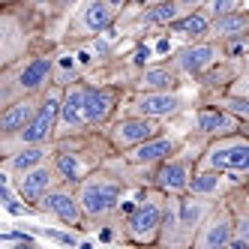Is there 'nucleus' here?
I'll return each mask as SVG.
<instances>
[{
  "instance_id": "nucleus-16",
  "label": "nucleus",
  "mask_w": 249,
  "mask_h": 249,
  "mask_svg": "<svg viewBox=\"0 0 249 249\" xmlns=\"http://www.w3.org/2000/svg\"><path fill=\"white\" fill-rule=\"evenodd\" d=\"M6 180L15 186V195H18L24 204H30L33 210H36V204L45 198L51 189L63 183L60 174H57V168H54V162H42V165L30 168V171H24V174L6 177Z\"/></svg>"
},
{
  "instance_id": "nucleus-30",
  "label": "nucleus",
  "mask_w": 249,
  "mask_h": 249,
  "mask_svg": "<svg viewBox=\"0 0 249 249\" xmlns=\"http://www.w3.org/2000/svg\"><path fill=\"white\" fill-rule=\"evenodd\" d=\"M177 3L183 6V12H192V9H201L207 0H177Z\"/></svg>"
},
{
  "instance_id": "nucleus-6",
  "label": "nucleus",
  "mask_w": 249,
  "mask_h": 249,
  "mask_svg": "<svg viewBox=\"0 0 249 249\" xmlns=\"http://www.w3.org/2000/svg\"><path fill=\"white\" fill-rule=\"evenodd\" d=\"M120 12L108 0H78V6L69 12L66 30H63V45H81L105 36L111 27H117Z\"/></svg>"
},
{
  "instance_id": "nucleus-11",
  "label": "nucleus",
  "mask_w": 249,
  "mask_h": 249,
  "mask_svg": "<svg viewBox=\"0 0 249 249\" xmlns=\"http://www.w3.org/2000/svg\"><path fill=\"white\" fill-rule=\"evenodd\" d=\"M186 120L192 126V135H198L201 141H213V138H222V135L243 129V120L237 114H231L219 102H207V99L195 102L186 111Z\"/></svg>"
},
{
  "instance_id": "nucleus-19",
  "label": "nucleus",
  "mask_w": 249,
  "mask_h": 249,
  "mask_svg": "<svg viewBox=\"0 0 249 249\" xmlns=\"http://www.w3.org/2000/svg\"><path fill=\"white\" fill-rule=\"evenodd\" d=\"M237 186H243V180L231 177L225 171H216V168H195V177L189 183V192L192 195H201V198H210V201H225Z\"/></svg>"
},
{
  "instance_id": "nucleus-7",
  "label": "nucleus",
  "mask_w": 249,
  "mask_h": 249,
  "mask_svg": "<svg viewBox=\"0 0 249 249\" xmlns=\"http://www.w3.org/2000/svg\"><path fill=\"white\" fill-rule=\"evenodd\" d=\"M204 144L207 141H201L198 135H189V141L180 150L171 153L168 159H162V162L153 168V186L162 189L165 195H186L192 177H195V168H198Z\"/></svg>"
},
{
  "instance_id": "nucleus-1",
  "label": "nucleus",
  "mask_w": 249,
  "mask_h": 249,
  "mask_svg": "<svg viewBox=\"0 0 249 249\" xmlns=\"http://www.w3.org/2000/svg\"><path fill=\"white\" fill-rule=\"evenodd\" d=\"M78 189V198L84 207V216L90 222V228L99 225H111L120 219L123 207L132 198V192L141 186H132L123 174H117L108 165H99L96 171H90L84 180L75 186Z\"/></svg>"
},
{
  "instance_id": "nucleus-31",
  "label": "nucleus",
  "mask_w": 249,
  "mask_h": 249,
  "mask_svg": "<svg viewBox=\"0 0 249 249\" xmlns=\"http://www.w3.org/2000/svg\"><path fill=\"white\" fill-rule=\"evenodd\" d=\"M108 3H111V6H114L117 12H123V9H126V6L132 3V0H108Z\"/></svg>"
},
{
  "instance_id": "nucleus-12",
  "label": "nucleus",
  "mask_w": 249,
  "mask_h": 249,
  "mask_svg": "<svg viewBox=\"0 0 249 249\" xmlns=\"http://www.w3.org/2000/svg\"><path fill=\"white\" fill-rule=\"evenodd\" d=\"M168 126L165 120H153V117H144V114H129V111H120L108 126H105V135H108L111 147L114 150H129L141 141H147L153 135H159Z\"/></svg>"
},
{
  "instance_id": "nucleus-14",
  "label": "nucleus",
  "mask_w": 249,
  "mask_h": 249,
  "mask_svg": "<svg viewBox=\"0 0 249 249\" xmlns=\"http://www.w3.org/2000/svg\"><path fill=\"white\" fill-rule=\"evenodd\" d=\"M222 57H225L222 42H213V39H192V42H183L180 48L174 51V54H171V63L180 69L189 81H198L207 69L216 66Z\"/></svg>"
},
{
  "instance_id": "nucleus-37",
  "label": "nucleus",
  "mask_w": 249,
  "mask_h": 249,
  "mask_svg": "<svg viewBox=\"0 0 249 249\" xmlns=\"http://www.w3.org/2000/svg\"><path fill=\"white\" fill-rule=\"evenodd\" d=\"M243 9H246V12H249V0H246V6H243Z\"/></svg>"
},
{
  "instance_id": "nucleus-25",
  "label": "nucleus",
  "mask_w": 249,
  "mask_h": 249,
  "mask_svg": "<svg viewBox=\"0 0 249 249\" xmlns=\"http://www.w3.org/2000/svg\"><path fill=\"white\" fill-rule=\"evenodd\" d=\"M225 201L234 210V243H231V249H246L249 246V192L246 186H237Z\"/></svg>"
},
{
  "instance_id": "nucleus-27",
  "label": "nucleus",
  "mask_w": 249,
  "mask_h": 249,
  "mask_svg": "<svg viewBox=\"0 0 249 249\" xmlns=\"http://www.w3.org/2000/svg\"><path fill=\"white\" fill-rule=\"evenodd\" d=\"M156 246H168V249H183L186 246L183 228H180V213H177V195H168L165 219H162V231H159V243Z\"/></svg>"
},
{
  "instance_id": "nucleus-20",
  "label": "nucleus",
  "mask_w": 249,
  "mask_h": 249,
  "mask_svg": "<svg viewBox=\"0 0 249 249\" xmlns=\"http://www.w3.org/2000/svg\"><path fill=\"white\" fill-rule=\"evenodd\" d=\"M219 201H210V198H201V195H177V213H180V228H183V237H186V246H192L198 228L204 225V219L210 216V210L216 207Z\"/></svg>"
},
{
  "instance_id": "nucleus-2",
  "label": "nucleus",
  "mask_w": 249,
  "mask_h": 249,
  "mask_svg": "<svg viewBox=\"0 0 249 249\" xmlns=\"http://www.w3.org/2000/svg\"><path fill=\"white\" fill-rule=\"evenodd\" d=\"M57 48H36L21 60L0 69V108L21 96H39L54 84Z\"/></svg>"
},
{
  "instance_id": "nucleus-34",
  "label": "nucleus",
  "mask_w": 249,
  "mask_h": 249,
  "mask_svg": "<svg viewBox=\"0 0 249 249\" xmlns=\"http://www.w3.org/2000/svg\"><path fill=\"white\" fill-rule=\"evenodd\" d=\"M27 3H33V6H42V3H45V0H27Z\"/></svg>"
},
{
  "instance_id": "nucleus-21",
  "label": "nucleus",
  "mask_w": 249,
  "mask_h": 249,
  "mask_svg": "<svg viewBox=\"0 0 249 249\" xmlns=\"http://www.w3.org/2000/svg\"><path fill=\"white\" fill-rule=\"evenodd\" d=\"M54 150H57L54 141H51V144H24V147H18V150L9 153V156H0V171H3V177L24 174V171L36 168L42 162H51Z\"/></svg>"
},
{
  "instance_id": "nucleus-13",
  "label": "nucleus",
  "mask_w": 249,
  "mask_h": 249,
  "mask_svg": "<svg viewBox=\"0 0 249 249\" xmlns=\"http://www.w3.org/2000/svg\"><path fill=\"white\" fill-rule=\"evenodd\" d=\"M36 213H45V216L57 219L60 225H66L69 231H84L90 228V222H87L84 216V207H81V198H78V189L72 183H60L54 186L45 198L36 204Z\"/></svg>"
},
{
  "instance_id": "nucleus-28",
  "label": "nucleus",
  "mask_w": 249,
  "mask_h": 249,
  "mask_svg": "<svg viewBox=\"0 0 249 249\" xmlns=\"http://www.w3.org/2000/svg\"><path fill=\"white\" fill-rule=\"evenodd\" d=\"M246 6V0H207V3L201 6L210 18H219V15H228V12H237Z\"/></svg>"
},
{
  "instance_id": "nucleus-23",
  "label": "nucleus",
  "mask_w": 249,
  "mask_h": 249,
  "mask_svg": "<svg viewBox=\"0 0 249 249\" xmlns=\"http://www.w3.org/2000/svg\"><path fill=\"white\" fill-rule=\"evenodd\" d=\"M243 72V60H234V57H222L216 66H210L207 72L195 81L198 84V90H201V96L198 99H204V96H213V93H222V90H228L231 87V81H234L237 75Z\"/></svg>"
},
{
  "instance_id": "nucleus-26",
  "label": "nucleus",
  "mask_w": 249,
  "mask_h": 249,
  "mask_svg": "<svg viewBox=\"0 0 249 249\" xmlns=\"http://www.w3.org/2000/svg\"><path fill=\"white\" fill-rule=\"evenodd\" d=\"M210 15L204 12V9H192V12H186V15H180L165 33H177V36H183L186 42H192V39H204L207 36V30H210Z\"/></svg>"
},
{
  "instance_id": "nucleus-15",
  "label": "nucleus",
  "mask_w": 249,
  "mask_h": 249,
  "mask_svg": "<svg viewBox=\"0 0 249 249\" xmlns=\"http://www.w3.org/2000/svg\"><path fill=\"white\" fill-rule=\"evenodd\" d=\"M231 243H234V210L228 201H219L198 228L192 249H231Z\"/></svg>"
},
{
  "instance_id": "nucleus-10",
  "label": "nucleus",
  "mask_w": 249,
  "mask_h": 249,
  "mask_svg": "<svg viewBox=\"0 0 249 249\" xmlns=\"http://www.w3.org/2000/svg\"><path fill=\"white\" fill-rule=\"evenodd\" d=\"M129 87H123L108 78H87V90H84V111L90 129H105L108 123L120 114L123 99H126Z\"/></svg>"
},
{
  "instance_id": "nucleus-8",
  "label": "nucleus",
  "mask_w": 249,
  "mask_h": 249,
  "mask_svg": "<svg viewBox=\"0 0 249 249\" xmlns=\"http://www.w3.org/2000/svg\"><path fill=\"white\" fill-rule=\"evenodd\" d=\"M198 168H216L246 183L249 180V135L240 129V132L207 141L198 159Z\"/></svg>"
},
{
  "instance_id": "nucleus-33",
  "label": "nucleus",
  "mask_w": 249,
  "mask_h": 249,
  "mask_svg": "<svg viewBox=\"0 0 249 249\" xmlns=\"http://www.w3.org/2000/svg\"><path fill=\"white\" fill-rule=\"evenodd\" d=\"M3 6H12V3H21V0H0Z\"/></svg>"
},
{
  "instance_id": "nucleus-24",
  "label": "nucleus",
  "mask_w": 249,
  "mask_h": 249,
  "mask_svg": "<svg viewBox=\"0 0 249 249\" xmlns=\"http://www.w3.org/2000/svg\"><path fill=\"white\" fill-rule=\"evenodd\" d=\"M243 33H249V12H246V9H237V12H228V15H219V18H213L204 39L225 42V39L243 36Z\"/></svg>"
},
{
  "instance_id": "nucleus-35",
  "label": "nucleus",
  "mask_w": 249,
  "mask_h": 249,
  "mask_svg": "<svg viewBox=\"0 0 249 249\" xmlns=\"http://www.w3.org/2000/svg\"><path fill=\"white\" fill-rule=\"evenodd\" d=\"M243 132H246V135H249V123H243Z\"/></svg>"
},
{
  "instance_id": "nucleus-4",
  "label": "nucleus",
  "mask_w": 249,
  "mask_h": 249,
  "mask_svg": "<svg viewBox=\"0 0 249 249\" xmlns=\"http://www.w3.org/2000/svg\"><path fill=\"white\" fill-rule=\"evenodd\" d=\"M168 195L156 186H141L132 192L120 213V240L132 246H156L165 219Z\"/></svg>"
},
{
  "instance_id": "nucleus-22",
  "label": "nucleus",
  "mask_w": 249,
  "mask_h": 249,
  "mask_svg": "<svg viewBox=\"0 0 249 249\" xmlns=\"http://www.w3.org/2000/svg\"><path fill=\"white\" fill-rule=\"evenodd\" d=\"M39 96H21V99H12L9 105L0 108V138L18 135L33 120V114H36V108H39Z\"/></svg>"
},
{
  "instance_id": "nucleus-3",
  "label": "nucleus",
  "mask_w": 249,
  "mask_h": 249,
  "mask_svg": "<svg viewBox=\"0 0 249 249\" xmlns=\"http://www.w3.org/2000/svg\"><path fill=\"white\" fill-rule=\"evenodd\" d=\"M54 147L57 150H54V156H51V162H54L60 180L72 183V186H78L87 174L96 171L105 159L114 153L105 129H90V132H81V135L57 138Z\"/></svg>"
},
{
  "instance_id": "nucleus-9",
  "label": "nucleus",
  "mask_w": 249,
  "mask_h": 249,
  "mask_svg": "<svg viewBox=\"0 0 249 249\" xmlns=\"http://www.w3.org/2000/svg\"><path fill=\"white\" fill-rule=\"evenodd\" d=\"M120 111L171 123L189 111V96L183 93V87H177V90H129Z\"/></svg>"
},
{
  "instance_id": "nucleus-5",
  "label": "nucleus",
  "mask_w": 249,
  "mask_h": 249,
  "mask_svg": "<svg viewBox=\"0 0 249 249\" xmlns=\"http://www.w3.org/2000/svg\"><path fill=\"white\" fill-rule=\"evenodd\" d=\"M60 105H63V84H51L48 90L39 96V108L33 114V120L9 138H0V156H9L24 144H51L57 141V129H60Z\"/></svg>"
},
{
  "instance_id": "nucleus-17",
  "label": "nucleus",
  "mask_w": 249,
  "mask_h": 249,
  "mask_svg": "<svg viewBox=\"0 0 249 249\" xmlns=\"http://www.w3.org/2000/svg\"><path fill=\"white\" fill-rule=\"evenodd\" d=\"M84 90H87V78H78V81H72V84L63 87V105H60V129H57V138H69V135L90 132L87 111H84Z\"/></svg>"
},
{
  "instance_id": "nucleus-29",
  "label": "nucleus",
  "mask_w": 249,
  "mask_h": 249,
  "mask_svg": "<svg viewBox=\"0 0 249 249\" xmlns=\"http://www.w3.org/2000/svg\"><path fill=\"white\" fill-rule=\"evenodd\" d=\"M228 90H234V93H243V96H249V69H243V72L231 81V87Z\"/></svg>"
},
{
  "instance_id": "nucleus-36",
  "label": "nucleus",
  "mask_w": 249,
  "mask_h": 249,
  "mask_svg": "<svg viewBox=\"0 0 249 249\" xmlns=\"http://www.w3.org/2000/svg\"><path fill=\"white\" fill-rule=\"evenodd\" d=\"M243 69H249V57H246V60H243Z\"/></svg>"
},
{
  "instance_id": "nucleus-32",
  "label": "nucleus",
  "mask_w": 249,
  "mask_h": 249,
  "mask_svg": "<svg viewBox=\"0 0 249 249\" xmlns=\"http://www.w3.org/2000/svg\"><path fill=\"white\" fill-rule=\"evenodd\" d=\"M144 6H156V3H171V0H141Z\"/></svg>"
},
{
  "instance_id": "nucleus-38",
  "label": "nucleus",
  "mask_w": 249,
  "mask_h": 249,
  "mask_svg": "<svg viewBox=\"0 0 249 249\" xmlns=\"http://www.w3.org/2000/svg\"><path fill=\"white\" fill-rule=\"evenodd\" d=\"M243 186H246V192H249V180H246V183H243Z\"/></svg>"
},
{
  "instance_id": "nucleus-18",
  "label": "nucleus",
  "mask_w": 249,
  "mask_h": 249,
  "mask_svg": "<svg viewBox=\"0 0 249 249\" xmlns=\"http://www.w3.org/2000/svg\"><path fill=\"white\" fill-rule=\"evenodd\" d=\"M189 78L168 60H153V63H144L135 72L129 90H177V87H183Z\"/></svg>"
}]
</instances>
